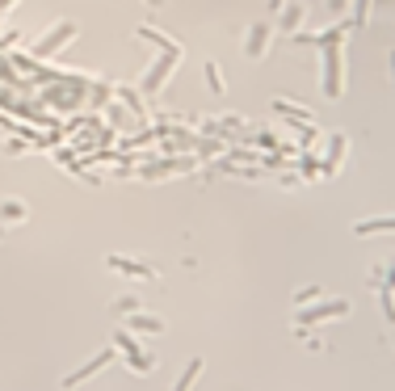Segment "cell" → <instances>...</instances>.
I'll return each instance as SVG.
<instances>
[{
    "instance_id": "obj_2",
    "label": "cell",
    "mask_w": 395,
    "mask_h": 391,
    "mask_svg": "<svg viewBox=\"0 0 395 391\" xmlns=\"http://www.w3.org/2000/svg\"><path fill=\"white\" fill-rule=\"evenodd\" d=\"M114 349H122V354H127L131 370H143V374H147V370L156 366V362H151V354H143V349L131 341V332H118V337H114Z\"/></svg>"
},
{
    "instance_id": "obj_5",
    "label": "cell",
    "mask_w": 395,
    "mask_h": 391,
    "mask_svg": "<svg viewBox=\"0 0 395 391\" xmlns=\"http://www.w3.org/2000/svg\"><path fill=\"white\" fill-rule=\"evenodd\" d=\"M109 265L122 269V273H135V278H156V269H151V265H135V261H122V257H109Z\"/></svg>"
},
{
    "instance_id": "obj_4",
    "label": "cell",
    "mask_w": 395,
    "mask_h": 391,
    "mask_svg": "<svg viewBox=\"0 0 395 391\" xmlns=\"http://www.w3.org/2000/svg\"><path fill=\"white\" fill-rule=\"evenodd\" d=\"M353 232H358V236H370V232H395V215H391V219H366V223H358Z\"/></svg>"
},
{
    "instance_id": "obj_3",
    "label": "cell",
    "mask_w": 395,
    "mask_h": 391,
    "mask_svg": "<svg viewBox=\"0 0 395 391\" xmlns=\"http://www.w3.org/2000/svg\"><path fill=\"white\" fill-rule=\"evenodd\" d=\"M345 311H349V303H345V299H328V303H320V307H311V311H299V324H320V320L345 316Z\"/></svg>"
},
{
    "instance_id": "obj_6",
    "label": "cell",
    "mask_w": 395,
    "mask_h": 391,
    "mask_svg": "<svg viewBox=\"0 0 395 391\" xmlns=\"http://www.w3.org/2000/svg\"><path fill=\"white\" fill-rule=\"evenodd\" d=\"M127 328H131V332H164V324H160L156 316H131Z\"/></svg>"
},
{
    "instance_id": "obj_7",
    "label": "cell",
    "mask_w": 395,
    "mask_h": 391,
    "mask_svg": "<svg viewBox=\"0 0 395 391\" xmlns=\"http://www.w3.org/2000/svg\"><path fill=\"white\" fill-rule=\"evenodd\" d=\"M198 374H202V358H190V366L181 370V379H177V387H173V391H190Z\"/></svg>"
},
{
    "instance_id": "obj_8",
    "label": "cell",
    "mask_w": 395,
    "mask_h": 391,
    "mask_svg": "<svg viewBox=\"0 0 395 391\" xmlns=\"http://www.w3.org/2000/svg\"><path fill=\"white\" fill-rule=\"evenodd\" d=\"M320 295V287H307V291H295V303H307V299H315Z\"/></svg>"
},
{
    "instance_id": "obj_1",
    "label": "cell",
    "mask_w": 395,
    "mask_h": 391,
    "mask_svg": "<svg viewBox=\"0 0 395 391\" xmlns=\"http://www.w3.org/2000/svg\"><path fill=\"white\" fill-rule=\"evenodd\" d=\"M105 362H114V345H105L101 354H93V358H89V362H84L80 370H72V374H64V391H72V387H80L84 379H93V374H97V370H101Z\"/></svg>"
}]
</instances>
